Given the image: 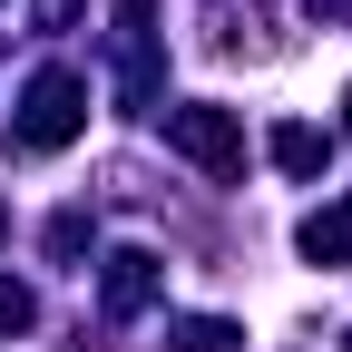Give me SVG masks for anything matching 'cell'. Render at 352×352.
Masks as SVG:
<instances>
[{
	"label": "cell",
	"mask_w": 352,
	"mask_h": 352,
	"mask_svg": "<svg viewBox=\"0 0 352 352\" xmlns=\"http://www.w3.org/2000/svg\"><path fill=\"white\" fill-rule=\"evenodd\" d=\"M30 314H39V303H30V284H10V274H0V333H30Z\"/></svg>",
	"instance_id": "cell-8"
},
{
	"label": "cell",
	"mask_w": 352,
	"mask_h": 352,
	"mask_svg": "<svg viewBox=\"0 0 352 352\" xmlns=\"http://www.w3.org/2000/svg\"><path fill=\"white\" fill-rule=\"evenodd\" d=\"M294 245L314 254L323 274H333V264H352V206H314V215H303V235H294Z\"/></svg>",
	"instance_id": "cell-5"
},
{
	"label": "cell",
	"mask_w": 352,
	"mask_h": 352,
	"mask_svg": "<svg viewBox=\"0 0 352 352\" xmlns=\"http://www.w3.org/2000/svg\"><path fill=\"white\" fill-rule=\"evenodd\" d=\"M264 157H274L284 176H323V166H333V138H323L314 118H274V138H264Z\"/></svg>",
	"instance_id": "cell-4"
},
{
	"label": "cell",
	"mask_w": 352,
	"mask_h": 352,
	"mask_svg": "<svg viewBox=\"0 0 352 352\" xmlns=\"http://www.w3.org/2000/svg\"><path fill=\"white\" fill-rule=\"evenodd\" d=\"M342 138H352V88H342Z\"/></svg>",
	"instance_id": "cell-10"
},
{
	"label": "cell",
	"mask_w": 352,
	"mask_h": 352,
	"mask_svg": "<svg viewBox=\"0 0 352 352\" xmlns=\"http://www.w3.org/2000/svg\"><path fill=\"white\" fill-rule=\"evenodd\" d=\"M10 138H20L30 157H59V147H78V138H88V78H78V69H39V78L20 88Z\"/></svg>",
	"instance_id": "cell-1"
},
{
	"label": "cell",
	"mask_w": 352,
	"mask_h": 352,
	"mask_svg": "<svg viewBox=\"0 0 352 352\" xmlns=\"http://www.w3.org/2000/svg\"><path fill=\"white\" fill-rule=\"evenodd\" d=\"M157 294H166V264H157L147 245H118V254L98 264V303H108V314H147Z\"/></svg>",
	"instance_id": "cell-3"
},
{
	"label": "cell",
	"mask_w": 352,
	"mask_h": 352,
	"mask_svg": "<svg viewBox=\"0 0 352 352\" xmlns=\"http://www.w3.org/2000/svg\"><path fill=\"white\" fill-rule=\"evenodd\" d=\"M0 226H10V215H0Z\"/></svg>",
	"instance_id": "cell-12"
},
{
	"label": "cell",
	"mask_w": 352,
	"mask_h": 352,
	"mask_svg": "<svg viewBox=\"0 0 352 352\" xmlns=\"http://www.w3.org/2000/svg\"><path fill=\"white\" fill-rule=\"evenodd\" d=\"M235 342H245V333H235L226 314H186V323H166L157 352H235Z\"/></svg>",
	"instance_id": "cell-6"
},
{
	"label": "cell",
	"mask_w": 352,
	"mask_h": 352,
	"mask_svg": "<svg viewBox=\"0 0 352 352\" xmlns=\"http://www.w3.org/2000/svg\"><path fill=\"white\" fill-rule=\"evenodd\" d=\"M342 352H352V333H342Z\"/></svg>",
	"instance_id": "cell-11"
},
{
	"label": "cell",
	"mask_w": 352,
	"mask_h": 352,
	"mask_svg": "<svg viewBox=\"0 0 352 352\" xmlns=\"http://www.w3.org/2000/svg\"><path fill=\"white\" fill-rule=\"evenodd\" d=\"M39 245H50L59 264H78V254H88V206H69V215H50V235H39Z\"/></svg>",
	"instance_id": "cell-7"
},
{
	"label": "cell",
	"mask_w": 352,
	"mask_h": 352,
	"mask_svg": "<svg viewBox=\"0 0 352 352\" xmlns=\"http://www.w3.org/2000/svg\"><path fill=\"white\" fill-rule=\"evenodd\" d=\"M166 147L186 166H206L215 186H235V176H245V118L215 108V98H186V108H166Z\"/></svg>",
	"instance_id": "cell-2"
},
{
	"label": "cell",
	"mask_w": 352,
	"mask_h": 352,
	"mask_svg": "<svg viewBox=\"0 0 352 352\" xmlns=\"http://www.w3.org/2000/svg\"><path fill=\"white\" fill-rule=\"evenodd\" d=\"M30 20L39 30H78V0H30Z\"/></svg>",
	"instance_id": "cell-9"
}]
</instances>
